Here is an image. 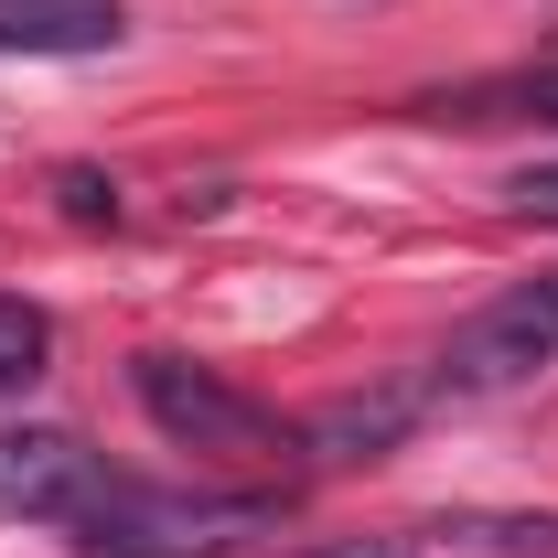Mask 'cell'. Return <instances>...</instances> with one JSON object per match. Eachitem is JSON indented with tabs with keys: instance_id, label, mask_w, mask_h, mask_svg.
Wrapping results in <instances>:
<instances>
[{
	"instance_id": "ba28073f",
	"label": "cell",
	"mask_w": 558,
	"mask_h": 558,
	"mask_svg": "<svg viewBox=\"0 0 558 558\" xmlns=\"http://www.w3.org/2000/svg\"><path fill=\"white\" fill-rule=\"evenodd\" d=\"M44 354H54L44 312H33V301H0V387H33V376H44Z\"/></svg>"
},
{
	"instance_id": "30bf717a",
	"label": "cell",
	"mask_w": 558,
	"mask_h": 558,
	"mask_svg": "<svg viewBox=\"0 0 558 558\" xmlns=\"http://www.w3.org/2000/svg\"><path fill=\"white\" fill-rule=\"evenodd\" d=\"M505 205H515V215H537V226H558V161L515 172V183H505Z\"/></svg>"
},
{
	"instance_id": "5b68a950",
	"label": "cell",
	"mask_w": 558,
	"mask_h": 558,
	"mask_svg": "<svg viewBox=\"0 0 558 558\" xmlns=\"http://www.w3.org/2000/svg\"><path fill=\"white\" fill-rule=\"evenodd\" d=\"M418 418V387H376V398H333V409L301 418V451L312 462H376V451H398Z\"/></svg>"
},
{
	"instance_id": "52a82bcc",
	"label": "cell",
	"mask_w": 558,
	"mask_h": 558,
	"mask_svg": "<svg viewBox=\"0 0 558 558\" xmlns=\"http://www.w3.org/2000/svg\"><path fill=\"white\" fill-rule=\"evenodd\" d=\"M451 548H494V558H558V515H451Z\"/></svg>"
},
{
	"instance_id": "3957f363",
	"label": "cell",
	"mask_w": 558,
	"mask_h": 558,
	"mask_svg": "<svg viewBox=\"0 0 558 558\" xmlns=\"http://www.w3.org/2000/svg\"><path fill=\"white\" fill-rule=\"evenodd\" d=\"M537 365H558V279H526V290L484 301V312L440 344V387H451V398H484V387H515V376H537Z\"/></svg>"
},
{
	"instance_id": "7c38bea8",
	"label": "cell",
	"mask_w": 558,
	"mask_h": 558,
	"mask_svg": "<svg viewBox=\"0 0 558 558\" xmlns=\"http://www.w3.org/2000/svg\"><path fill=\"white\" fill-rule=\"evenodd\" d=\"M537 108H548V119H558V86H548V97H537Z\"/></svg>"
},
{
	"instance_id": "8fae6325",
	"label": "cell",
	"mask_w": 558,
	"mask_h": 558,
	"mask_svg": "<svg viewBox=\"0 0 558 558\" xmlns=\"http://www.w3.org/2000/svg\"><path fill=\"white\" fill-rule=\"evenodd\" d=\"M312 558H418V537H354V548H312Z\"/></svg>"
},
{
	"instance_id": "8992f818",
	"label": "cell",
	"mask_w": 558,
	"mask_h": 558,
	"mask_svg": "<svg viewBox=\"0 0 558 558\" xmlns=\"http://www.w3.org/2000/svg\"><path fill=\"white\" fill-rule=\"evenodd\" d=\"M119 33V0H0V54H108Z\"/></svg>"
},
{
	"instance_id": "277c9868",
	"label": "cell",
	"mask_w": 558,
	"mask_h": 558,
	"mask_svg": "<svg viewBox=\"0 0 558 558\" xmlns=\"http://www.w3.org/2000/svg\"><path fill=\"white\" fill-rule=\"evenodd\" d=\"M97 494H108V462H97L75 429H0V515L86 526Z\"/></svg>"
},
{
	"instance_id": "9c48e42d",
	"label": "cell",
	"mask_w": 558,
	"mask_h": 558,
	"mask_svg": "<svg viewBox=\"0 0 558 558\" xmlns=\"http://www.w3.org/2000/svg\"><path fill=\"white\" fill-rule=\"evenodd\" d=\"M54 205H65L75 226H119V183H108L97 161H65V172H54Z\"/></svg>"
},
{
	"instance_id": "7a4b0ae2",
	"label": "cell",
	"mask_w": 558,
	"mask_h": 558,
	"mask_svg": "<svg viewBox=\"0 0 558 558\" xmlns=\"http://www.w3.org/2000/svg\"><path fill=\"white\" fill-rule=\"evenodd\" d=\"M130 387H140V409L161 418V440H183V451H290L301 440L247 387H226L215 365H194V354H140Z\"/></svg>"
},
{
	"instance_id": "6da1fadb",
	"label": "cell",
	"mask_w": 558,
	"mask_h": 558,
	"mask_svg": "<svg viewBox=\"0 0 558 558\" xmlns=\"http://www.w3.org/2000/svg\"><path fill=\"white\" fill-rule=\"evenodd\" d=\"M269 505H215V494H150V484H119L86 505V526H75V548L86 558H205L226 548L236 526H258Z\"/></svg>"
}]
</instances>
